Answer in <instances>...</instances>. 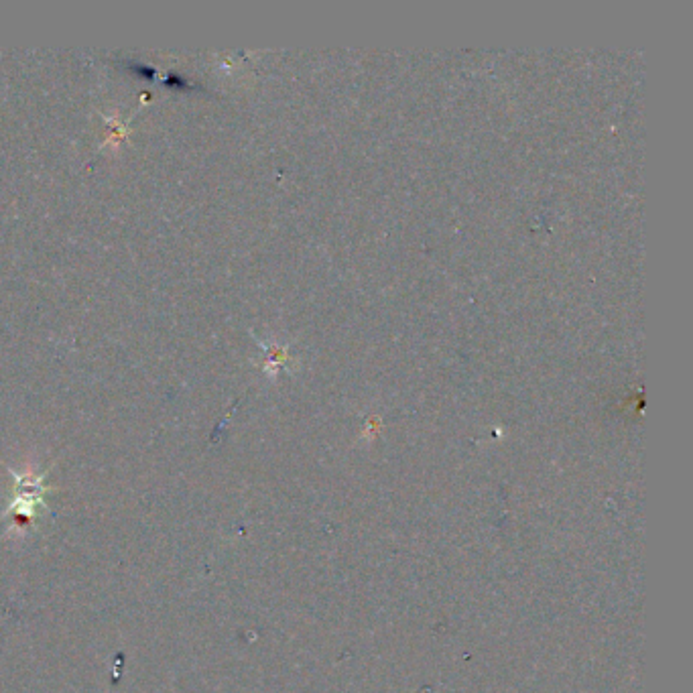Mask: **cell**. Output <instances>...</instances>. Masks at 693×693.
<instances>
[{"instance_id":"obj_1","label":"cell","mask_w":693,"mask_h":693,"mask_svg":"<svg viewBox=\"0 0 693 693\" xmlns=\"http://www.w3.org/2000/svg\"><path fill=\"white\" fill-rule=\"evenodd\" d=\"M15 486H13V498L11 504L7 507V511L0 515V523L3 521H13V529L17 531H27L31 527V523L37 519V511H45L49 513V507L45 502L47 492L51 490L47 480L49 470L45 472H35V470H25V472H17L13 468H9Z\"/></svg>"}]
</instances>
